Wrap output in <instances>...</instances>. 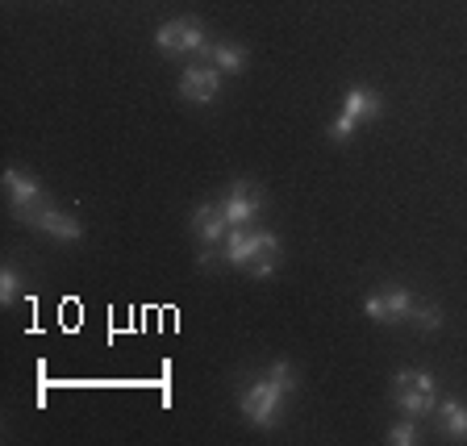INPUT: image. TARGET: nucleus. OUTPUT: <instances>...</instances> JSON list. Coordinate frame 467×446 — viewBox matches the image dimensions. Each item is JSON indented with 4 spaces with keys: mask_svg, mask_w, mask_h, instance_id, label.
<instances>
[{
    "mask_svg": "<svg viewBox=\"0 0 467 446\" xmlns=\"http://www.w3.org/2000/svg\"><path fill=\"white\" fill-rule=\"evenodd\" d=\"M392 405L405 413V418H430L438 409V384L430 371H413L405 368L397 376V400Z\"/></svg>",
    "mask_w": 467,
    "mask_h": 446,
    "instance_id": "1",
    "label": "nucleus"
},
{
    "mask_svg": "<svg viewBox=\"0 0 467 446\" xmlns=\"http://www.w3.org/2000/svg\"><path fill=\"white\" fill-rule=\"evenodd\" d=\"M284 397H288V392L275 389L267 376H259L251 389L238 397V409H243V418L251 421V426H263V430H267V426H275V421H280Z\"/></svg>",
    "mask_w": 467,
    "mask_h": 446,
    "instance_id": "2",
    "label": "nucleus"
},
{
    "mask_svg": "<svg viewBox=\"0 0 467 446\" xmlns=\"http://www.w3.org/2000/svg\"><path fill=\"white\" fill-rule=\"evenodd\" d=\"M155 47L163 55H201L204 58L209 55V34H204V26L196 17H175L167 26H159Z\"/></svg>",
    "mask_w": 467,
    "mask_h": 446,
    "instance_id": "3",
    "label": "nucleus"
},
{
    "mask_svg": "<svg viewBox=\"0 0 467 446\" xmlns=\"http://www.w3.org/2000/svg\"><path fill=\"white\" fill-rule=\"evenodd\" d=\"M17 222H26L29 230H38V233H50V238H58V243H79V238H84V225H79L71 213L55 209V204L26 209V213H17Z\"/></svg>",
    "mask_w": 467,
    "mask_h": 446,
    "instance_id": "4",
    "label": "nucleus"
},
{
    "mask_svg": "<svg viewBox=\"0 0 467 446\" xmlns=\"http://www.w3.org/2000/svg\"><path fill=\"white\" fill-rule=\"evenodd\" d=\"M413 292L409 288H384V292H368L363 296V317L379 321V326H397V321H409V309H413Z\"/></svg>",
    "mask_w": 467,
    "mask_h": 446,
    "instance_id": "5",
    "label": "nucleus"
},
{
    "mask_svg": "<svg viewBox=\"0 0 467 446\" xmlns=\"http://www.w3.org/2000/svg\"><path fill=\"white\" fill-rule=\"evenodd\" d=\"M217 204H222V213L230 217V225H254V217L263 213V188L251 184V180H238V184H230V192Z\"/></svg>",
    "mask_w": 467,
    "mask_h": 446,
    "instance_id": "6",
    "label": "nucleus"
},
{
    "mask_svg": "<svg viewBox=\"0 0 467 446\" xmlns=\"http://www.w3.org/2000/svg\"><path fill=\"white\" fill-rule=\"evenodd\" d=\"M217 92H222V71L213 63H192V67L180 71V97L192 100V105H213Z\"/></svg>",
    "mask_w": 467,
    "mask_h": 446,
    "instance_id": "7",
    "label": "nucleus"
},
{
    "mask_svg": "<svg viewBox=\"0 0 467 446\" xmlns=\"http://www.w3.org/2000/svg\"><path fill=\"white\" fill-rule=\"evenodd\" d=\"M5 196H9V209L13 217L26 213V209H38V204H47V188L34 180V175H26L21 167H5Z\"/></svg>",
    "mask_w": 467,
    "mask_h": 446,
    "instance_id": "8",
    "label": "nucleus"
},
{
    "mask_svg": "<svg viewBox=\"0 0 467 446\" xmlns=\"http://www.w3.org/2000/svg\"><path fill=\"white\" fill-rule=\"evenodd\" d=\"M254 243H259V230H254V225H230L225 243L217 246V259H222L225 267H251Z\"/></svg>",
    "mask_w": 467,
    "mask_h": 446,
    "instance_id": "9",
    "label": "nucleus"
},
{
    "mask_svg": "<svg viewBox=\"0 0 467 446\" xmlns=\"http://www.w3.org/2000/svg\"><path fill=\"white\" fill-rule=\"evenodd\" d=\"M192 233L201 238L204 246H222L225 233H230V217L222 213V204H196L192 209Z\"/></svg>",
    "mask_w": 467,
    "mask_h": 446,
    "instance_id": "10",
    "label": "nucleus"
},
{
    "mask_svg": "<svg viewBox=\"0 0 467 446\" xmlns=\"http://www.w3.org/2000/svg\"><path fill=\"white\" fill-rule=\"evenodd\" d=\"M275 267H280V238H275L272 230H259V243H254V259L246 272L254 275V280H272Z\"/></svg>",
    "mask_w": 467,
    "mask_h": 446,
    "instance_id": "11",
    "label": "nucleus"
},
{
    "mask_svg": "<svg viewBox=\"0 0 467 446\" xmlns=\"http://www.w3.org/2000/svg\"><path fill=\"white\" fill-rule=\"evenodd\" d=\"M379 92L376 88H363V84H355V88H347V97H342V113L347 117H355V121H371V117H379Z\"/></svg>",
    "mask_w": 467,
    "mask_h": 446,
    "instance_id": "12",
    "label": "nucleus"
},
{
    "mask_svg": "<svg viewBox=\"0 0 467 446\" xmlns=\"http://www.w3.org/2000/svg\"><path fill=\"white\" fill-rule=\"evenodd\" d=\"M434 418H438V426H442V434H447V438L467 442V405H463V400L442 397V400H438V409H434Z\"/></svg>",
    "mask_w": 467,
    "mask_h": 446,
    "instance_id": "13",
    "label": "nucleus"
},
{
    "mask_svg": "<svg viewBox=\"0 0 467 446\" xmlns=\"http://www.w3.org/2000/svg\"><path fill=\"white\" fill-rule=\"evenodd\" d=\"M204 63H213L222 76H238V71H246V50L238 42H209Z\"/></svg>",
    "mask_w": 467,
    "mask_h": 446,
    "instance_id": "14",
    "label": "nucleus"
},
{
    "mask_svg": "<svg viewBox=\"0 0 467 446\" xmlns=\"http://www.w3.org/2000/svg\"><path fill=\"white\" fill-rule=\"evenodd\" d=\"M409 321H413V326H418V330H426V334H438L442 330V309H438V305H430V301H413V309H409Z\"/></svg>",
    "mask_w": 467,
    "mask_h": 446,
    "instance_id": "15",
    "label": "nucleus"
},
{
    "mask_svg": "<svg viewBox=\"0 0 467 446\" xmlns=\"http://www.w3.org/2000/svg\"><path fill=\"white\" fill-rule=\"evenodd\" d=\"M17 301H26V292H21V275H17L13 263H5V267H0V305H17Z\"/></svg>",
    "mask_w": 467,
    "mask_h": 446,
    "instance_id": "16",
    "label": "nucleus"
},
{
    "mask_svg": "<svg viewBox=\"0 0 467 446\" xmlns=\"http://www.w3.org/2000/svg\"><path fill=\"white\" fill-rule=\"evenodd\" d=\"M421 438V430H418V418H400L397 426L389 430V434H384V442L389 446H413Z\"/></svg>",
    "mask_w": 467,
    "mask_h": 446,
    "instance_id": "17",
    "label": "nucleus"
},
{
    "mask_svg": "<svg viewBox=\"0 0 467 446\" xmlns=\"http://www.w3.org/2000/svg\"><path fill=\"white\" fill-rule=\"evenodd\" d=\"M263 376L272 379L275 389H284V392H288V397H292V392H296V371H292V363H288V359H275L272 368L263 371Z\"/></svg>",
    "mask_w": 467,
    "mask_h": 446,
    "instance_id": "18",
    "label": "nucleus"
},
{
    "mask_svg": "<svg viewBox=\"0 0 467 446\" xmlns=\"http://www.w3.org/2000/svg\"><path fill=\"white\" fill-rule=\"evenodd\" d=\"M355 130H359V121H355V117H347V113H342V109H338V117H334V121H330V130H326V134H330V142H350V138H355Z\"/></svg>",
    "mask_w": 467,
    "mask_h": 446,
    "instance_id": "19",
    "label": "nucleus"
}]
</instances>
